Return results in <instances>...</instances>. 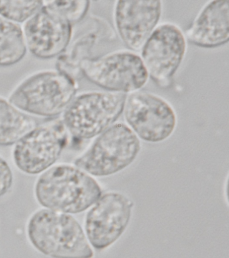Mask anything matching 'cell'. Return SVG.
I'll return each instance as SVG.
<instances>
[{
    "label": "cell",
    "instance_id": "obj_1",
    "mask_svg": "<svg viewBox=\"0 0 229 258\" xmlns=\"http://www.w3.org/2000/svg\"><path fill=\"white\" fill-rule=\"evenodd\" d=\"M103 193L94 177L75 165L61 163L44 171L36 181L35 195L44 209L69 214L89 209Z\"/></svg>",
    "mask_w": 229,
    "mask_h": 258
},
{
    "label": "cell",
    "instance_id": "obj_2",
    "mask_svg": "<svg viewBox=\"0 0 229 258\" xmlns=\"http://www.w3.org/2000/svg\"><path fill=\"white\" fill-rule=\"evenodd\" d=\"M28 238L32 245L52 258H93L94 252L85 231L69 214L42 209L28 221Z\"/></svg>",
    "mask_w": 229,
    "mask_h": 258
},
{
    "label": "cell",
    "instance_id": "obj_3",
    "mask_svg": "<svg viewBox=\"0 0 229 258\" xmlns=\"http://www.w3.org/2000/svg\"><path fill=\"white\" fill-rule=\"evenodd\" d=\"M78 89L75 78L66 73L44 70L22 81L8 100L31 116L53 118L63 114L77 95Z\"/></svg>",
    "mask_w": 229,
    "mask_h": 258
},
{
    "label": "cell",
    "instance_id": "obj_4",
    "mask_svg": "<svg viewBox=\"0 0 229 258\" xmlns=\"http://www.w3.org/2000/svg\"><path fill=\"white\" fill-rule=\"evenodd\" d=\"M141 142L124 122H116L95 137L73 165L93 177L116 174L137 158Z\"/></svg>",
    "mask_w": 229,
    "mask_h": 258
},
{
    "label": "cell",
    "instance_id": "obj_5",
    "mask_svg": "<svg viewBox=\"0 0 229 258\" xmlns=\"http://www.w3.org/2000/svg\"><path fill=\"white\" fill-rule=\"evenodd\" d=\"M126 96L120 93L86 92L76 95L62 114L69 135L80 140L95 138L116 122Z\"/></svg>",
    "mask_w": 229,
    "mask_h": 258
},
{
    "label": "cell",
    "instance_id": "obj_6",
    "mask_svg": "<svg viewBox=\"0 0 229 258\" xmlns=\"http://www.w3.org/2000/svg\"><path fill=\"white\" fill-rule=\"evenodd\" d=\"M80 68L90 82L106 92L126 95L141 90L149 78L140 56L130 50L84 58Z\"/></svg>",
    "mask_w": 229,
    "mask_h": 258
},
{
    "label": "cell",
    "instance_id": "obj_7",
    "mask_svg": "<svg viewBox=\"0 0 229 258\" xmlns=\"http://www.w3.org/2000/svg\"><path fill=\"white\" fill-rule=\"evenodd\" d=\"M123 114L126 124L140 140L146 143L168 140L178 124L176 111L168 101L143 91L126 96Z\"/></svg>",
    "mask_w": 229,
    "mask_h": 258
},
{
    "label": "cell",
    "instance_id": "obj_8",
    "mask_svg": "<svg viewBox=\"0 0 229 258\" xmlns=\"http://www.w3.org/2000/svg\"><path fill=\"white\" fill-rule=\"evenodd\" d=\"M69 135L61 118L38 125L15 145L14 163L27 174L43 173L61 157Z\"/></svg>",
    "mask_w": 229,
    "mask_h": 258
},
{
    "label": "cell",
    "instance_id": "obj_9",
    "mask_svg": "<svg viewBox=\"0 0 229 258\" xmlns=\"http://www.w3.org/2000/svg\"><path fill=\"white\" fill-rule=\"evenodd\" d=\"M133 201L117 191L102 193L84 219V231L94 249L102 251L116 243L131 220Z\"/></svg>",
    "mask_w": 229,
    "mask_h": 258
},
{
    "label": "cell",
    "instance_id": "obj_10",
    "mask_svg": "<svg viewBox=\"0 0 229 258\" xmlns=\"http://www.w3.org/2000/svg\"><path fill=\"white\" fill-rule=\"evenodd\" d=\"M187 40L176 24L157 26L141 48L140 57L148 77L162 88H168L186 56Z\"/></svg>",
    "mask_w": 229,
    "mask_h": 258
},
{
    "label": "cell",
    "instance_id": "obj_11",
    "mask_svg": "<svg viewBox=\"0 0 229 258\" xmlns=\"http://www.w3.org/2000/svg\"><path fill=\"white\" fill-rule=\"evenodd\" d=\"M27 50L40 59H51L65 51L73 25L43 1L40 9L23 26Z\"/></svg>",
    "mask_w": 229,
    "mask_h": 258
},
{
    "label": "cell",
    "instance_id": "obj_12",
    "mask_svg": "<svg viewBox=\"0 0 229 258\" xmlns=\"http://www.w3.org/2000/svg\"><path fill=\"white\" fill-rule=\"evenodd\" d=\"M162 1H116L114 24L118 36L130 50L140 51L146 40L159 25Z\"/></svg>",
    "mask_w": 229,
    "mask_h": 258
},
{
    "label": "cell",
    "instance_id": "obj_13",
    "mask_svg": "<svg viewBox=\"0 0 229 258\" xmlns=\"http://www.w3.org/2000/svg\"><path fill=\"white\" fill-rule=\"evenodd\" d=\"M187 40L198 47L215 48L228 43V2H206L184 32Z\"/></svg>",
    "mask_w": 229,
    "mask_h": 258
},
{
    "label": "cell",
    "instance_id": "obj_14",
    "mask_svg": "<svg viewBox=\"0 0 229 258\" xmlns=\"http://www.w3.org/2000/svg\"><path fill=\"white\" fill-rule=\"evenodd\" d=\"M31 115L0 96V146H11L38 126Z\"/></svg>",
    "mask_w": 229,
    "mask_h": 258
},
{
    "label": "cell",
    "instance_id": "obj_15",
    "mask_svg": "<svg viewBox=\"0 0 229 258\" xmlns=\"http://www.w3.org/2000/svg\"><path fill=\"white\" fill-rule=\"evenodd\" d=\"M28 51L23 27L0 16V67L15 66Z\"/></svg>",
    "mask_w": 229,
    "mask_h": 258
},
{
    "label": "cell",
    "instance_id": "obj_16",
    "mask_svg": "<svg viewBox=\"0 0 229 258\" xmlns=\"http://www.w3.org/2000/svg\"><path fill=\"white\" fill-rule=\"evenodd\" d=\"M43 6V1L0 0V16L21 25L31 19Z\"/></svg>",
    "mask_w": 229,
    "mask_h": 258
},
{
    "label": "cell",
    "instance_id": "obj_17",
    "mask_svg": "<svg viewBox=\"0 0 229 258\" xmlns=\"http://www.w3.org/2000/svg\"><path fill=\"white\" fill-rule=\"evenodd\" d=\"M52 9L74 25L81 21L89 10V1H45Z\"/></svg>",
    "mask_w": 229,
    "mask_h": 258
},
{
    "label": "cell",
    "instance_id": "obj_18",
    "mask_svg": "<svg viewBox=\"0 0 229 258\" xmlns=\"http://www.w3.org/2000/svg\"><path fill=\"white\" fill-rule=\"evenodd\" d=\"M14 175L11 166L0 156V197L7 195L13 186Z\"/></svg>",
    "mask_w": 229,
    "mask_h": 258
}]
</instances>
